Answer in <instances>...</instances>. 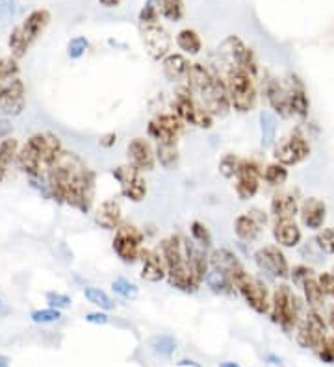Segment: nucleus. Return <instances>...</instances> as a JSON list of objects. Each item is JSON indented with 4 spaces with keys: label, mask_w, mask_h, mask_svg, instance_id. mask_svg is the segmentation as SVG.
I'll use <instances>...</instances> for the list:
<instances>
[{
    "label": "nucleus",
    "mask_w": 334,
    "mask_h": 367,
    "mask_svg": "<svg viewBox=\"0 0 334 367\" xmlns=\"http://www.w3.org/2000/svg\"><path fill=\"white\" fill-rule=\"evenodd\" d=\"M156 159L164 169H175L179 166V145L177 140L173 141H160L156 145Z\"/></svg>",
    "instance_id": "nucleus-29"
},
{
    "label": "nucleus",
    "mask_w": 334,
    "mask_h": 367,
    "mask_svg": "<svg viewBox=\"0 0 334 367\" xmlns=\"http://www.w3.org/2000/svg\"><path fill=\"white\" fill-rule=\"evenodd\" d=\"M142 39L148 56L153 60H164L169 50H171V37L166 32V28L160 25V21L156 23H142L140 25Z\"/></svg>",
    "instance_id": "nucleus-12"
},
{
    "label": "nucleus",
    "mask_w": 334,
    "mask_h": 367,
    "mask_svg": "<svg viewBox=\"0 0 334 367\" xmlns=\"http://www.w3.org/2000/svg\"><path fill=\"white\" fill-rule=\"evenodd\" d=\"M175 113L182 119L186 124L199 126V129H212L214 115L206 110L203 104H197V100L192 97L190 89H180L175 97Z\"/></svg>",
    "instance_id": "nucleus-7"
},
{
    "label": "nucleus",
    "mask_w": 334,
    "mask_h": 367,
    "mask_svg": "<svg viewBox=\"0 0 334 367\" xmlns=\"http://www.w3.org/2000/svg\"><path fill=\"white\" fill-rule=\"evenodd\" d=\"M62 153V143L52 134H34L25 147L17 153L19 166L32 177H39L45 169L52 166Z\"/></svg>",
    "instance_id": "nucleus-2"
},
{
    "label": "nucleus",
    "mask_w": 334,
    "mask_h": 367,
    "mask_svg": "<svg viewBox=\"0 0 334 367\" xmlns=\"http://www.w3.org/2000/svg\"><path fill=\"white\" fill-rule=\"evenodd\" d=\"M199 98H201L203 106L210 111L212 115L225 117L230 111V108H232L229 98V91H227V84H223L219 78L214 80L208 89H204L203 93H199Z\"/></svg>",
    "instance_id": "nucleus-15"
},
{
    "label": "nucleus",
    "mask_w": 334,
    "mask_h": 367,
    "mask_svg": "<svg viewBox=\"0 0 334 367\" xmlns=\"http://www.w3.org/2000/svg\"><path fill=\"white\" fill-rule=\"evenodd\" d=\"M113 178L121 186V195L132 202H142L147 195V182L142 177V171L134 166H119L111 171Z\"/></svg>",
    "instance_id": "nucleus-9"
},
{
    "label": "nucleus",
    "mask_w": 334,
    "mask_h": 367,
    "mask_svg": "<svg viewBox=\"0 0 334 367\" xmlns=\"http://www.w3.org/2000/svg\"><path fill=\"white\" fill-rule=\"evenodd\" d=\"M15 154H17V141L12 140V137H6V140L0 141V171L6 169L12 164Z\"/></svg>",
    "instance_id": "nucleus-42"
},
{
    "label": "nucleus",
    "mask_w": 334,
    "mask_h": 367,
    "mask_svg": "<svg viewBox=\"0 0 334 367\" xmlns=\"http://www.w3.org/2000/svg\"><path fill=\"white\" fill-rule=\"evenodd\" d=\"M269 312H271L273 321L280 324L286 332H290L296 326L297 318H299V300L290 286L286 284L277 286V289L273 291Z\"/></svg>",
    "instance_id": "nucleus-5"
},
{
    "label": "nucleus",
    "mask_w": 334,
    "mask_h": 367,
    "mask_svg": "<svg viewBox=\"0 0 334 367\" xmlns=\"http://www.w3.org/2000/svg\"><path fill=\"white\" fill-rule=\"evenodd\" d=\"M304 297H307V302H309V306L312 308V310H315L318 312V308L323 304V299H325V293H323L322 286H320V282H318V278H310V280L304 282Z\"/></svg>",
    "instance_id": "nucleus-36"
},
{
    "label": "nucleus",
    "mask_w": 334,
    "mask_h": 367,
    "mask_svg": "<svg viewBox=\"0 0 334 367\" xmlns=\"http://www.w3.org/2000/svg\"><path fill=\"white\" fill-rule=\"evenodd\" d=\"M327 326L325 321L320 313L312 310L309 312L307 319L299 324V332H297V342L301 347H312V349H322L327 345Z\"/></svg>",
    "instance_id": "nucleus-11"
},
{
    "label": "nucleus",
    "mask_w": 334,
    "mask_h": 367,
    "mask_svg": "<svg viewBox=\"0 0 334 367\" xmlns=\"http://www.w3.org/2000/svg\"><path fill=\"white\" fill-rule=\"evenodd\" d=\"M142 258L143 280L156 284V282H162L164 278H167V265L160 251H142Z\"/></svg>",
    "instance_id": "nucleus-20"
},
{
    "label": "nucleus",
    "mask_w": 334,
    "mask_h": 367,
    "mask_svg": "<svg viewBox=\"0 0 334 367\" xmlns=\"http://www.w3.org/2000/svg\"><path fill=\"white\" fill-rule=\"evenodd\" d=\"M234 234L243 243H253L260 236V225L249 214H241L234 219Z\"/></svg>",
    "instance_id": "nucleus-28"
},
{
    "label": "nucleus",
    "mask_w": 334,
    "mask_h": 367,
    "mask_svg": "<svg viewBox=\"0 0 334 367\" xmlns=\"http://www.w3.org/2000/svg\"><path fill=\"white\" fill-rule=\"evenodd\" d=\"M269 208H271V215L277 221L293 219L299 214L297 199L293 195H290V193H280V195L273 197Z\"/></svg>",
    "instance_id": "nucleus-25"
},
{
    "label": "nucleus",
    "mask_w": 334,
    "mask_h": 367,
    "mask_svg": "<svg viewBox=\"0 0 334 367\" xmlns=\"http://www.w3.org/2000/svg\"><path fill=\"white\" fill-rule=\"evenodd\" d=\"M111 289L118 295H121V297H124V299H132V297H136L137 291H140L136 284H132V282H129L126 278H123V276H119V278L111 282Z\"/></svg>",
    "instance_id": "nucleus-44"
},
{
    "label": "nucleus",
    "mask_w": 334,
    "mask_h": 367,
    "mask_svg": "<svg viewBox=\"0 0 334 367\" xmlns=\"http://www.w3.org/2000/svg\"><path fill=\"white\" fill-rule=\"evenodd\" d=\"M156 6L160 15L171 23H179L184 17V2L182 0H148Z\"/></svg>",
    "instance_id": "nucleus-32"
},
{
    "label": "nucleus",
    "mask_w": 334,
    "mask_h": 367,
    "mask_svg": "<svg viewBox=\"0 0 334 367\" xmlns=\"http://www.w3.org/2000/svg\"><path fill=\"white\" fill-rule=\"evenodd\" d=\"M254 262L260 271H266L267 275L286 278L290 276V265L286 260L285 252L278 249L277 245H266L254 252Z\"/></svg>",
    "instance_id": "nucleus-14"
},
{
    "label": "nucleus",
    "mask_w": 334,
    "mask_h": 367,
    "mask_svg": "<svg viewBox=\"0 0 334 367\" xmlns=\"http://www.w3.org/2000/svg\"><path fill=\"white\" fill-rule=\"evenodd\" d=\"M219 367H240V366H238L236 362H223V364Z\"/></svg>",
    "instance_id": "nucleus-60"
},
{
    "label": "nucleus",
    "mask_w": 334,
    "mask_h": 367,
    "mask_svg": "<svg viewBox=\"0 0 334 367\" xmlns=\"http://www.w3.org/2000/svg\"><path fill=\"white\" fill-rule=\"evenodd\" d=\"M190 234H192L193 241H197L201 247H210L212 245V234L210 230L206 228V225L204 223H201V221H192L190 223Z\"/></svg>",
    "instance_id": "nucleus-40"
},
{
    "label": "nucleus",
    "mask_w": 334,
    "mask_h": 367,
    "mask_svg": "<svg viewBox=\"0 0 334 367\" xmlns=\"http://www.w3.org/2000/svg\"><path fill=\"white\" fill-rule=\"evenodd\" d=\"M290 276L291 280H293V286L303 288L304 282L310 280V278H314V271L310 269L309 265H296L293 269H290Z\"/></svg>",
    "instance_id": "nucleus-45"
},
{
    "label": "nucleus",
    "mask_w": 334,
    "mask_h": 367,
    "mask_svg": "<svg viewBox=\"0 0 334 367\" xmlns=\"http://www.w3.org/2000/svg\"><path fill=\"white\" fill-rule=\"evenodd\" d=\"M130 166H134L140 171H153L156 164V153L151 147V143L143 137H134L126 148Z\"/></svg>",
    "instance_id": "nucleus-17"
},
{
    "label": "nucleus",
    "mask_w": 334,
    "mask_h": 367,
    "mask_svg": "<svg viewBox=\"0 0 334 367\" xmlns=\"http://www.w3.org/2000/svg\"><path fill=\"white\" fill-rule=\"evenodd\" d=\"M227 91H229L230 104L236 111H251L256 104V86L253 76L240 67H234L227 74Z\"/></svg>",
    "instance_id": "nucleus-4"
},
{
    "label": "nucleus",
    "mask_w": 334,
    "mask_h": 367,
    "mask_svg": "<svg viewBox=\"0 0 334 367\" xmlns=\"http://www.w3.org/2000/svg\"><path fill=\"white\" fill-rule=\"evenodd\" d=\"M318 282H320V286H322L325 297H333L334 299V275L333 273H322V275L318 276Z\"/></svg>",
    "instance_id": "nucleus-51"
},
{
    "label": "nucleus",
    "mask_w": 334,
    "mask_h": 367,
    "mask_svg": "<svg viewBox=\"0 0 334 367\" xmlns=\"http://www.w3.org/2000/svg\"><path fill=\"white\" fill-rule=\"evenodd\" d=\"M190 89L193 93H203L204 89H208L212 86V82L216 80V76L204 67L203 63H192V71H190Z\"/></svg>",
    "instance_id": "nucleus-30"
},
{
    "label": "nucleus",
    "mask_w": 334,
    "mask_h": 367,
    "mask_svg": "<svg viewBox=\"0 0 334 367\" xmlns=\"http://www.w3.org/2000/svg\"><path fill=\"white\" fill-rule=\"evenodd\" d=\"M299 217H301V223L309 230H320L325 225V219H327V206H325V202L322 199L309 197L299 206Z\"/></svg>",
    "instance_id": "nucleus-18"
},
{
    "label": "nucleus",
    "mask_w": 334,
    "mask_h": 367,
    "mask_svg": "<svg viewBox=\"0 0 334 367\" xmlns=\"http://www.w3.org/2000/svg\"><path fill=\"white\" fill-rule=\"evenodd\" d=\"M288 93H290V104L293 115H297L299 119H304L309 115L310 110V100L309 95H307V89H304V84L299 80V76L296 74H290L288 76Z\"/></svg>",
    "instance_id": "nucleus-22"
},
{
    "label": "nucleus",
    "mask_w": 334,
    "mask_h": 367,
    "mask_svg": "<svg viewBox=\"0 0 334 367\" xmlns=\"http://www.w3.org/2000/svg\"><path fill=\"white\" fill-rule=\"evenodd\" d=\"M264 93H266V98L269 106H271V110H275V113L278 117L288 119V117L293 115L290 104V93H288V89L285 86H280L277 80H267L266 86H264Z\"/></svg>",
    "instance_id": "nucleus-19"
},
{
    "label": "nucleus",
    "mask_w": 334,
    "mask_h": 367,
    "mask_svg": "<svg viewBox=\"0 0 334 367\" xmlns=\"http://www.w3.org/2000/svg\"><path fill=\"white\" fill-rule=\"evenodd\" d=\"M162 71H164V76L169 82H180V80H188L190 71H192V63L184 54L169 52L162 60Z\"/></svg>",
    "instance_id": "nucleus-21"
},
{
    "label": "nucleus",
    "mask_w": 334,
    "mask_h": 367,
    "mask_svg": "<svg viewBox=\"0 0 334 367\" xmlns=\"http://www.w3.org/2000/svg\"><path fill=\"white\" fill-rule=\"evenodd\" d=\"M86 321L87 323H93V324H106L110 319H108V315L102 312H93V313H87L86 315Z\"/></svg>",
    "instance_id": "nucleus-52"
},
{
    "label": "nucleus",
    "mask_w": 334,
    "mask_h": 367,
    "mask_svg": "<svg viewBox=\"0 0 334 367\" xmlns=\"http://www.w3.org/2000/svg\"><path fill=\"white\" fill-rule=\"evenodd\" d=\"M210 265L212 269L223 271V273H227V275H234L236 271L243 269V265L238 260L234 252L229 251V249H216V251L210 254Z\"/></svg>",
    "instance_id": "nucleus-26"
},
{
    "label": "nucleus",
    "mask_w": 334,
    "mask_h": 367,
    "mask_svg": "<svg viewBox=\"0 0 334 367\" xmlns=\"http://www.w3.org/2000/svg\"><path fill=\"white\" fill-rule=\"evenodd\" d=\"M273 238L277 241L280 247H286V249H293L297 245L301 243L303 239V232L293 219H285L277 221L275 227H273Z\"/></svg>",
    "instance_id": "nucleus-23"
},
{
    "label": "nucleus",
    "mask_w": 334,
    "mask_h": 367,
    "mask_svg": "<svg viewBox=\"0 0 334 367\" xmlns=\"http://www.w3.org/2000/svg\"><path fill=\"white\" fill-rule=\"evenodd\" d=\"M19 71L17 63L13 60H10V58H2L0 60V82L2 80H10L12 76H15Z\"/></svg>",
    "instance_id": "nucleus-49"
},
{
    "label": "nucleus",
    "mask_w": 334,
    "mask_h": 367,
    "mask_svg": "<svg viewBox=\"0 0 334 367\" xmlns=\"http://www.w3.org/2000/svg\"><path fill=\"white\" fill-rule=\"evenodd\" d=\"M314 243L323 254H333L334 256V228H323L314 238Z\"/></svg>",
    "instance_id": "nucleus-43"
},
{
    "label": "nucleus",
    "mask_w": 334,
    "mask_h": 367,
    "mask_svg": "<svg viewBox=\"0 0 334 367\" xmlns=\"http://www.w3.org/2000/svg\"><path fill=\"white\" fill-rule=\"evenodd\" d=\"M262 178H264L269 186H282V184L288 180V169H286V166H282V164L273 162V164L266 166V169L262 171Z\"/></svg>",
    "instance_id": "nucleus-37"
},
{
    "label": "nucleus",
    "mask_w": 334,
    "mask_h": 367,
    "mask_svg": "<svg viewBox=\"0 0 334 367\" xmlns=\"http://www.w3.org/2000/svg\"><path fill=\"white\" fill-rule=\"evenodd\" d=\"M84 297H86L91 304L99 306L100 310H113L115 304H113V300L110 299V295L102 291L100 288H93V286H87L84 289Z\"/></svg>",
    "instance_id": "nucleus-38"
},
{
    "label": "nucleus",
    "mask_w": 334,
    "mask_h": 367,
    "mask_svg": "<svg viewBox=\"0 0 334 367\" xmlns=\"http://www.w3.org/2000/svg\"><path fill=\"white\" fill-rule=\"evenodd\" d=\"M87 47H89V43H87L86 37H74V39H71L69 41V47H67V52H69V58H73V60H78V58H82L84 56V52L87 50Z\"/></svg>",
    "instance_id": "nucleus-48"
},
{
    "label": "nucleus",
    "mask_w": 334,
    "mask_h": 367,
    "mask_svg": "<svg viewBox=\"0 0 334 367\" xmlns=\"http://www.w3.org/2000/svg\"><path fill=\"white\" fill-rule=\"evenodd\" d=\"M327 345L331 347V351H333V355H334V337H329Z\"/></svg>",
    "instance_id": "nucleus-61"
},
{
    "label": "nucleus",
    "mask_w": 334,
    "mask_h": 367,
    "mask_svg": "<svg viewBox=\"0 0 334 367\" xmlns=\"http://www.w3.org/2000/svg\"><path fill=\"white\" fill-rule=\"evenodd\" d=\"M6 315H10V306L0 299V318H6Z\"/></svg>",
    "instance_id": "nucleus-57"
},
{
    "label": "nucleus",
    "mask_w": 334,
    "mask_h": 367,
    "mask_svg": "<svg viewBox=\"0 0 334 367\" xmlns=\"http://www.w3.org/2000/svg\"><path fill=\"white\" fill-rule=\"evenodd\" d=\"M143 232L132 225H121L115 230L113 238V252L118 254L124 263H134L142 256Z\"/></svg>",
    "instance_id": "nucleus-8"
},
{
    "label": "nucleus",
    "mask_w": 334,
    "mask_h": 367,
    "mask_svg": "<svg viewBox=\"0 0 334 367\" xmlns=\"http://www.w3.org/2000/svg\"><path fill=\"white\" fill-rule=\"evenodd\" d=\"M240 162L241 159L238 158V156H234V154H225V156L219 159V166H217L219 175H221L223 178H227V180L236 178V173H238Z\"/></svg>",
    "instance_id": "nucleus-39"
},
{
    "label": "nucleus",
    "mask_w": 334,
    "mask_h": 367,
    "mask_svg": "<svg viewBox=\"0 0 334 367\" xmlns=\"http://www.w3.org/2000/svg\"><path fill=\"white\" fill-rule=\"evenodd\" d=\"M115 141H118V135H115V132H108V134L100 135V147L104 148H111L113 145H115Z\"/></svg>",
    "instance_id": "nucleus-53"
},
{
    "label": "nucleus",
    "mask_w": 334,
    "mask_h": 367,
    "mask_svg": "<svg viewBox=\"0 0 334 367\" xmlns=\"http://www.w3.org/2000/svg\"><path fill=\"white\" fill-rule=\"evenodd\" d=\"M260 180H262V171L260 167L251 162V159H241L238 173H236L234 191L240 201H249L256 197L260 190Z\"/></svg>",
    "instance_id": "nucleus-13"
},
{
    "label": "nucleus",
    "mask_w": 334,
    "mask_h": 367,
    "mask_svg": "<svg viewBox=\"0 0 334 367\" xmlns=\"http://www.w3.org/2000/svg\"><path fill=\"white\" fill-rule=\"evenodd\" d=\"M264 214V212H258V210H253V212H249V215H251V217H253L254 221H256V223H258L260 227H262V225H266L267 223V215H262Z\"/></svg>",
    "instance_id": "nucleus-55"
},
{
    "label": "nucleus",
    "mask_w": 334,
    "mask_h": 367,
    "mask_svg": "<svg viewBox=\"0 0 334 367\" xmlns=\"http://www.w3.org/2000/svg\"><path fill=\"white\" fill-rule=\"evenodd\" d=\"M329 326L334 331V306L331 308V312H329Z\"/></svg>",
    "instance_id": "nucleus-58"
},
{
    "label": "nucleus",
    "mask_w": 334,
    "mask_h": 367,
    "mask_svg": "<svg viewBox=\"0 0 334 367\" xmlns=\"http://www.w3.org/2000/svg\"><path fill=\"white\" fill-rule=\"evenodd\" d=\"M273 156H275V162L282 164V166H297L310 156L309 141L304 140V135H301L299 132H293L286 140L278 141V145H275Z\"/></svg>",
    "instance_id": "nucleus-10"
},
{
    "label": "nucleus",
    "mask_w": 334,
    "mask_h": 367,
    "mask_svg": "<svg viewBox=\"0 0 334 367\" xmlns=\"http://www.w3.org/2000/svg\"><path fill=\"white\" fill-rule=\"evenodd\" d=\"M123 210L118 201H104L95 212V221L100 228L106 230H118L121 227Z\"/></svg>",
    "instance_id": "nucleus-24"
},
{
    "label": "nucleus",
    "mask_w": 334,
    "mask_h": 367,
    "mask_svg": "<svg viewBox=\"0 0 334 367\" xmlns=\"http://www.w3.org/2000/svg\"><path fill=\"white\" fill-rule=\"evenodd\" d=\"M99 4L104 8H118L121 4V0H99Z\"/></svg>",
    "instance_id": "nucleus-56"
},
{
    "label": "nucleus",
    "mask_w": 334,
    "mask_h": 367,
    "mask_svg": "<svg viewBox=\"0 0 334 367\" xmlns=\"http://www.w3.org/2000/svg\"><path fill=\"white\" fill-rule=\"evenodd\" d=\"M156 121L175 135H179V132L182 130V119L177 113H164V115L156 117Z\"/></svg>",
    "instance_id": "nucleus-46"
},
{
    "label": "nucleus",
    "mask_w": 334,
    "mask_h": 367,
    "mask_svg": "<svg viewBox=\"0 0 334 367\" xmlns=\"http://www.w3.org/2000/svg\"><path fill=\"white\" fill-rule=\"evenodd\" d=\"M230 278L234 282V288L238 289V293L245 299V302L253 308L254 312L256 313L269 312L271 300L267 299V289L262 282L253 278V276H249V273L245 269L236 271Z\"/></svg>",
    "instance_id": "nucleus-6"
},
{
    "label": "nucleus",
    "mask_w": 334,
    "mask_h": 367,
    "mask_svg": "<svg viewBox=\"0 0 334 367\" xmlns=\"http://www.w3.org/2000/svg\"><path fill=\"white\" fill-rule=\"evenodd\" d=\"M260 121V145L262 148H271L277 143V115L269 110H262L258 115Z\"/></svg>",
    "instance_id": "nucleus-27"
},
{
    "label": "nucleus",
    "mask_w": 334,
    "mask_h": 367,
    "mask_svg": "<svg viewBox=\"0 0 334 367\" xmlns=\"http://www.w3.org/2000/svg\"><path fill=\"white\" fill-rule=\"evenodd\" d=\"M25 108V84L13 78L0 87V115H19Z\"/></svg>",
    "instance_id": "nucleus-16"
},
{
    "label": "nucleus",
    "mask_w": 334,
    "mask_h": 367,
    "mask_svg": "<svg viewBox=\"0 0 334 367\" xmlns=\"http://www.w3.org/2000/svg\"><path fill=\"white\" fill-rule=\"evenodd\" d=\"M17 0H0V32H4L12 25L13 17L17 13Z\"/></svg>",
    "instance_id": "nucleus-41"
},
{
    "label": "nucleus",
    "mask_w": 334,
    "mask_h": 367,
    "mask_svg": "<svg viewBox=\"0 0 334 367\" xmlns=\"http://www.w3.org/2000/svg\"><path fill=\"white\" fill-rule=\"evenodd\" d=\"M223 50L227 52V54L230 56V60L234 61L236 67H240L241 63H243V60L247 58L249 50L245 45H243V41H241L240 37L236 36H230L225 43H223Z\"/></svg>",
    "instance_id": "nucleus-34"
},
{
    "label": "nucleus",
    "mask_w": 334,
    "mask_h": 367,
    "mask_svg": "<svg viewBox=\"0 0 334 367\" xmlns=\"http://www.w3.org/2000/svg\"><path fill=\"white\" fill-rule=\"evenodd\" d=\"M177 45L184 54L190 56H197L203 49V41H201L199 34L195 30H190V28H184L177 34Z\"/></svg>",
    "instance_id": "nucleus-33"
},
{
    "label": "nucleus",
    "mask_w": 334,
    "mask_h": 367,
    "mask_svg": "<svg viewBox=\"0 0 334 367\" xmlns=\"http://www.w3.org/2000/svg\"><path fill=\"white\" fill-rule=\"evenodd\" d=\"M267 360L271 362V364H275V366H280V364H282V362H280V358H277V356H273V355L267 356Z\"/></svg>",
    "instance_id": "nucleus-59"
},
{
    "label": "nucleus",
    "mask_w": 334,
    "mask_h": 367,
    "mask_svg": "<svg viewBox=\"0 0 334 367\" xmlns=\"http://www.w3.org/2000/svg\"><path fill=\"white\" fill-rule=\"evenodd\" d=\"M47 302L50 304V308H69V306L73 304V300L69 299L67 295L63 293H56V291H50L47 293Z\"/></svg>",
    "instance_id": "nucleus-50"
},
{
    "label": "nucleus",
    "mask_w": 334,
    "mask_h": 367,
    "mask_svg": "<svg viewBox=\"0 0 334 367\" xmlns=\"http://www.w3.org/2000/svg\"><path fill=\"white\" fill-rule=\"evenodd\" d=\"M148 347L153 349V353H156L158 356H164V358H169L177 351V342L173 337L167 336V334H160V336H153L151 342H148Z\"/></svg>",
    "instance_id": "nucleus-35"
},
{
    "label": "nucleus",
    "mask_w": 334,
    "mask_h": 367,
    "mask_svg": "<svg viewBox=\"0 0 334 367\" xmlns=\"http://www.w3.org/2000/svg\"><path fill=\"white\" fill-rule=\"evenodd\" d=\"M162 256L166 260L169 286L195 293L201 284L192 269V243L182 236H173L162 243Z\"/></svg>",
    "instance_id": "nucleus-1"
},
{
    "label": "nucleus",
    "mask_w": 334,
    "mask_h": 367,
    "mask_svg": "<svg viewBox=\"0 0 334 367\" xmlns=\"http://www.w3.org/2000/svg\"><path fill=\"white\" fill-rule=\"evenodd\" d=\"M32 321L34 323H54L58 319L62 318L60 315V310L58 308H47V310H36V312H32Z\"/></svg>",
    "instance_id": "nucleus-47"
},
{
    "label": "nucleus",
    "mask_w": 334,
    "mask_h": 367,
    "mask_svg": "<svg viewBox=\"0 0 334 367\" xmlns=\"http://www.w3.org/2000/svg\"><path fill=\"white\" fill-rule=\"evenodd\" d=\"M10 134H12V124H10V121H6V119H2V121H0V141L6 140Z\"/></svg>",
    "instance_id": "nucleus-54"
},
{
    "label": "nucleus",
    "mask_w": 334,
    "mask_h": 367,
    "mask_svg": "<svg viewBox=\"0 0 334 367\" xmlns=\"http://www.w3.org/2000/svg\"><path fill=\"white\" fill-rule=\"evenodd\" d=\"M206 286L217 295H232L234 293V282L230 278V275L223 273V271L212 269L208 271V275L204 278Z\"/></svg>",
    "instance_id": "nucleus-31"
},
{
    "label": "nucleus",
    "mask_w": 334,
    "mask_h": 367,
    "mask_svg": "<svg viewBox=\"0 0 334 367\" xmlns=\"http://www.w3.org/2000/svg\"><path fill=\"white\" fill-rule=\"evenodd\" d=\"M333 275H334V271H333Z\"/></svg>",
    "instance_id": "nucleus-62"
},
{
    "label": "nucleus",
    "mask_w": 334,
    "mask_h": 367,
    "mask_svg": "<svg viewBox=\"0 0 334 367\" xmlns=\"http://www.w3.org/2000/svg\"><path fill=\"white\" fill-rule=\"evenodd\" d=\"M50 21V13L47 10H36L32 12L26 21L17 28H13L12 36L8 39V45L12 49L15 58L26 54V50L30 49V45L41 36V32L47 28Z\"/></svg>",
    "instance_id": "nucleus-3"
}]
</instances>
